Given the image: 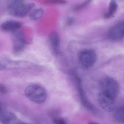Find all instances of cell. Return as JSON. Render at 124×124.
Returning <instances> with one entry per match:
<instances>
[{
  "mask_svg": "<svg viewBox=\"0 0 124 124\" xmlns=\"http://www.w3.org/2000/svg\"><path fill=\"white\" fill-rule=\"evenodd\" d=\"M24 94L30 100L38 104L43 103L47 98V92L45 88L36 84L27 86L25 90Z\"/></svg>",
  "mask_w": 124,
  "mask_h": 124,
  "instance_id": "cell-1",
  "label": "cell"
},
{
  "mask_svg": "<svg viewBox=\"0 0 124 124\" xmlns=\"http://www.w3.org/2000/svg\"><path fill=\"white\" fill-rule=\"evenodd\" d=\"M101 92L115 99L119 93L118 83L113 78L106 77L102 79L100 83Z\"/></svg>",
  "mask_w": 124,
  "mask_h": 124,
  "instance_id": "cell-2",
  "label": "cell"
},
{
  "mask_svg": "<svg viewBox=\"0 0 124 124\" xmlns=\"http://www.w3.org/2000/svg\"><path fill=\"white\" fill-rule=\"evenodd\" d=\"M97 54L93 50L86 49L81 51L78 55V60L81 65L85 69L92 68L97 60Z\"/></svg>",
  "mask_w": 124,
  "mask_h": 124,
  "instance_id": "cell-3",
  "label": "cell"
},
{
  "mask_svg": "<svg viewBox=\"0 0 124 124\" xmlns=\"http://www.w3.org/2000/svg\"><path fill=\"white\" fill-rule=\"evenodd\" d=\"M74 76L76 86L77 87L79 95L82 104L85 106V108H86L93 113L97 115L99 112L98 110L94 105L90 102L86 96L82 87V84L81 79L77 75H74Z\"/></svg>",
  "mask_w": 124,
  "mask_h": 124,
  "instance_id": "cell-4",
  "label": "cell"
},
{
  "mask_svg": "<svg viewBox=\"0 0 124 124\" xmlns=\"http://www.w3.org/2000/svg\"><path fill=\"white\" fill-rule=\"evenodd\" d=\"M13 52L19 54L24 49L26 41L24 34L19 31L13 33L12 37Z\"/></svg>",
  "mask_w": 124,
  "mask_h": 124,
  "instance_id": "cell-5",
  "label": "cell"
},
{
  "mask_svg": "<svg viewBox=\"0 0 124 124\" xmlns=\"http://www.w3.org/2000/svg\"><path fill=\"white\" fill-rule=\"evenodd\" d=\"M115 99L101 92L98 96V101L101 107L107 112H111L115 110Z\"/></svg>",
  "mask_w": 124,
  "mask_h": 124,
  "instance_id": "cell-6",
  "label": "cell"
},
{
  "mask_svg": "<svg viewBox=\"0 0 124 124\" xmlns=\"http://www.w3.org/2000/svg\"><path fill=\"white\" fill-rule=\"evenodd\" d=\"M110 40L118 41L124 38V22L119 23L113 26L108 33Z\"/></svg>",
  "mask_w": 124,
  "mask_h": 124,
  "instance_id": "cell-7",
  "label": "cell"
},
{
  "mask_svg": "<svg viewBox=\"0 0 124 124\" xmlns=\"http://www.w3.org/2000/svg\"><path fill=\"white\" fill-rule=\"evenodd\" d=\"M49 42L52 51L56 55L59 54L60 39L59 34L56 32H51L49 36Z\"/></svg>",
  "mask_w": 124,
  "mask_h": 124,
  "instance_id": "cell-8",
  "label": "cell"
},
{
  "mask_svg": "<svg viewBox=\"0 0 124 124\" xmlns=\"http://www.w3.org/2000/svg\"><path fill=\"white\" fill-rule=\"evenodd\" d=\"M21 23L15 20H8L2 23L1 28L3 31L14 33L18 31L22 27Z\"/></svg>",
  "mask_w": 124,
  "mask_h": 124,
  "instance_id": "cell-9",
  "label": "cell"
},
{
  "mask_svg": "<svg viewBox=\"0 0 124 124\" xmlns=\"http://www.w3.org/2000/svg\"><path fill=\"white\" fill-rule=\"evenodd\" d=\"M0 121L3 124H18L20 122L16 116L10 112L1 114L0 115Z\"/></svg>",
  "mask_w": 124,
  "mask_h": 124,
  "instance_id": "cell-10",
  "label": "cell"
},
{
  "mask_svg": "<svg viewBox=\"0 0 124 124\" xmlns=\"http://www.w3.org/2000/svg\"><path fill=\"white\" fill-rule=\"evenodd\" d=\"M35 4L33 3L25 4L22 5L17 11L14 16L20 17H24L32 10L35 7Z\"/></svg>",
  "mask_w": 124,
  "mask_h": 124,
  "instance_id": "cell-11",
  "label": "cell"
},
{
  "mask_svg": "<svg viewBox=\"0 0 124 124\" xmlns=\"http://www.w3.org/2000/svg\"><path fill=\"white\" fill-rule=\"evenodd\" d=\"M24 4V0H11L8 6L9 14L14 16L18 9Z\"/></svg>",
  "mask_w": 124,
  "mask_h": 124,
  "instance_id": "cell-12",
  "label": "cell"
},
{
  "mask_svg": "<svg viewBox=\"0 0 124 124\" xmlns=\"http://www.w3.org/2000/svg\"><path fill=\"white\" fill-rule=\"evenodd\" d=\"M118 3L116 0H111L108 5V10L107 13L104 15V17L109 19L113 16L118 9Z\"/></svg>",
  "mask_w": 124,
  "mask_h": 124,
  "instance_id": "cell-13",
  "label": "cell"
},
{
  "mask_svg": "<svg viewBox=\"0 0 124 124\" xmlns=\"http://www.w3.org/2000/svg\"><path fill=\"white\" fill-rule=\"evenodd\" d=\"M114 111V119L119 123L124 124V106L118 108Z\"/></svg>",
  "mask_w": 124,
  "mask_h": 124,
  "instance_id": "cell-14",
  "label": "cell"
},
{
  "mask_svg": "<svg viewBox=\"0 0 124 124\" xmlns=\"http://www.w3.org/2000/svg\"><path fill=\"white\" fill-rule=\"evenodd\" d=\"M44 14V11L41 8L35 9L31 12L30 14V19L33 20H36L42 17Z\"/></svg>",
  "mask_w": 124,
  "mask_h": 124,
  "instance_id": "cell-15",
  "label": "cell"
},
{
  "mask_svg": "<svg viewBox=\"0 0 124 124\" xmlns=\"http://www.w3.org/2000/svg\"><path fill=\"white\" fill-rule=\"evenodd\" d=\"M92 2V0H85L81 3L76 5L73 8V11L75 12H79L86 8Z\"/></svg>",
  "mask_w": 124,
  "mask_h": 124,
  "instance_id": "cell-16",
  "label": "cell"
},
{
  "mask_svg": "<svg viewBox=\"0 0 124 124\" xmlns=\"http://www.w3.org/2000/svg\"><path fill=\"white\" fill-rule=\"evenodd\" d=\"M44 3L48 4H64L67 3L65 0H43Z\"/></svg>",
  "mask_w": 124,
  "mask_h": 124,
  "instance_id": "cell-17",
  "label": "cell"
},
{
  "mask_svg": "<svg viewBox=\"0 0 124 124\" xmlns=\"http://www.w3.org/2000/svg\"><path fill=\"white\" fill-rule=\"evenodd\" d=\"M53 124H67L66 122L62 118L56 117L53 121Z\"/></svg>",
  "mask_w": 124,
  "mask_h": 124,
  "instance_id": "cell-18",
  "label": "cell"
},
{
  "mask_svg": "<svg viewBox=\"0 0 124 124\" xmlns=\"http://www.w3.org/2000/svg\"><path fill=\"white\" fill-rule=\"evenodd\" d=\"M8 92L7 87L3 84H0V93L2 94H6Z\"/></svg>",
  "mask_w": 124,
  "mask_h": 124,
  "instance_id": "cell-19",
  "label": "cell"
},
{
  "mask_svg": "<svg viewBox=\"0 0 124 124\" xmlns=\"http://www.w3.org/2000/svg\"><path fill=\"white\" fill-rule=\"evenodd\" d=\"M74 19L73 18H70L67 20L66 23L68 25H71L74 22Z\"/></svg>",
  "mask_w": 124,
  "mask_h": 124,
  "instance_id": "cell-20",
  "label": "cell"
},
{
  "mask_svg": "<svg viewBox=\"0 0 124 124\" xmlns=\"http://www.w3.org/2000/svg\"><path fill=\"white\" fill-rule=\"evenodd\" d=\"M88 124H99L95 122H90Z\"/></svg>",
  "mask_w": 124,
  "mask_h": 124,
  "instance_id": "cell-21",
  "label": "cell"
},
{
  "mask_svg": "<svg viewBox=\"0 0 124 124\" xmlns=\"http://www.w3.org/2000/svg\"><path fill=\"white\" fill-rule=\"evenodd\" d=\"M18 124H29L27 123H22V122H19Z\"/></svg>",
  "mask_w": 124,
  "mask_h": 124,
  "instance_id": "cell-22",
  "label": "cell"
},
{
  "mask_svg": "<svg viewBox=\"0 0 124 124\" xmlns=\"http://www.w3.org/2000/svg\"><path fill=\"white\" fill-rule=\"evenodd\" d=\"M1 111V108L0 107V113Z\"/></svg>",
  "mask_w": 124,
  "mask_h": 124,
  "instance_id": "cell-23",
  "label": "cell"
}]
</instances>
